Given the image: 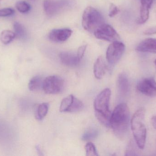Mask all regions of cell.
I'll use <instances>...</instances> for the list:
<instances>
[{"mask_svg":"<svg viewBox=\"0 0 156 156\" xmlns=\"http://www.w3.org/2000/svg\"><path fill=\"white\" fill-rule=\"evenodd\" d=\"M130 112L125 103L118 104L112 113L110 126L118 137H123L127 133L130 125Z\"/></svg>","mask_w":156,"mask_h":156,"instance_id":"obj_1","label":"cell"},{"mask_svg":"<svg viewBox=\"0 0 156 156\" xmlns=\"http://www.w3.org/2000/svg\"><path fill=\"white\" fill-rule=\"evenodd\" d=\"M111 96V90L108 88L105 89L96 96L94 103L96 118L106 126H110L112 112L109 108V103Z\"/></svg>","mask_w":156,"mask_h":156,"instance_id":"obj_2","label":"cell"},{"mask_svg":"<svg viewBox=\"0 0 156 156\" xmlns=\"http://www.w3.org/2000/svg\"><path fill=\"white\" fill-rule=\"evenodd\" d=\"M146 111L142 108L137 110L132 117L131 128L136 143L140 149L144 148L147 137V129L145 124Z\"/></svg>","mask_w":156,"mask_h":156,"instance_id":"obj_3","label":"cell"},{"mask_svg":"<svg viewBox=\"0 0 156 156\" xmlns=\"http://www.w3.org/2000/svg\"><path fill=\"white\" fill-rule=\"evenodd\" d=\"M105 20L102 15L97 9L88 6L83 11L82 16L83 27L90 33H94L104 24Z\"/></svg>","mask_w":156,"mask_h":156,"instance_id":"obj_4","label":"cell"},{"mask_svg":"<svg viewBox=\"0 0 156 156\" xmlns=\"http://www.w3.org/2000/svg\"><path fill=\"white\" fill-rule=\"evenodd\" d=\"M65 82L58 76H48L44 80L43 89L47 94H55L61 93L64 90Z\"/></svg>","mask_w":156,"mask_h":156,"instance_id":"obj_5","label":"cell"},{"mask_svg":"<svg viewBox=\"0 0 156 156\" xmlns=\"http://www.w3.org/2000/svg\"><path fill=\"white\" fill-rule=\"evenodd\" d=\"M125 50L124 44L119 41L112 42L107 48L106 58L108 63L114 65L117 63L122 56Z\"/></svg>","mask_w":156,"mask_h":156,"instance_id":"obj_6","label":"cell"},{"mask_svg":"<svg viewBox=\"0 0 156 156\" xmlns=\"http://www.w3.org/2000/svg\"><path fill=\"white\" fill-rule=\"evenodd\" d=\"M96 38L109 42L119 41L120 37L115 29L109 24H105L94 32Z\"/></svg>","mask_w":156,"mask_h":156,"instance_id":"obj_7","label":"cell"},{"mask_svg":"<svg viewBox=\"0 0 156 156\" xmlns=\"http://www.w3.org/2000/svg\"><path fill=\"white\" fill-rule=\"evenodd\" d=\"M137 89L144 95L148 97L156 96V81L154 78H145L139 81L137 83Z\"/></svg>","mask_w":156,"mask_h":156,"instance_id":"obj_8","label":"cell"},{"mask_svg":"<svg viewBox=\"0 0 156 156\" xmlns=\"http://www.w3.org/2000/svg\"><path fill=\"white\" fill-rule=\"evenodd\" d=\"M72 33V30L69 28L53 29L49 33L48 37L53 42L60 43L67 40Z\"/></svg>","mask_w":156,"mask_h":156,"instance_id":"obj_9","label":"cell"},{"mask_svg":"<svg viewBox=\"0 0 156 156\" xmlns=\"http://www.w3.org/2000/svg\"><path fill=\"white\" fill-rule=\"evenodd\" d=\"M59 56L62 63L68 67H76L81 61L77 53L73 52L64 51L59 54Z\"/></svg>","mask_w":156,"mask_h":156,"instance_id":"obj_10","label":"cell"},{"mask_svg":"<svg viewBox=\"0 0 156 156\" xmlns=\"http://www.w3.org/2000/svg\"><path fill=\"white\" fill-rule=\"evenodd\" d=\"M136 49L139 52L156 54V38L145 39L137 46Z\"/></svg>","mask_w":156,"mask_h":156,"instance_id":"obj_11","label":"cell"},{"mask_svg":"<svg viewBox=\"0 0 156 156\" xmlns=\"http://www.w3.org/2000/svg\"><path fill=\"white\" fill-rule=\"evenodd\" d=\"M117 87L119 93L122 96H126L129 93L130 90V82L125 73L119 74L117 78Z\"/></svg>","mask_w":156,"mask_h":156,"instance_id":"obj_12","label":"cell"},{"mask_svg":"<svg viewBox=\"0 0 156 156\" xmlns=\"http://www.w3.org/2000/svg\"><path fill=\"white\" fill-rule=\"evenodd\" d=\"M153 2V0H141L140 16L137 20V24H142L148 20L149 16V9Z\"/></svg>","mask_w":156,"mask_h":156,"instance_id":"obj_13","label":"cell"},{"mask_svg":"<svg viewBox=\"0 0 156 156\" xmlns=\"http://www.w3.org/2000/svg\"><path fill=\"white\" fill-rule=\"evenodd\" d=\"M107 66L104 59L100 56L96 60L94 66V73L96 78L101 79L105 74Z\"/></svg>","mask_w":156,"mask_h":156,"instance_id":"obj_14","label":"cell"},{"mask_svg":"<svg viewBox=\"0 0 156 156\" xmlns=\"http://www.w3.org/2000/svg\"><path fill=\"white\" fill-rule=\"evenodd\" d=\"M44 7L47 15L52 16L58 12L60 8V4L54 0H44Z\"/></svg>","mask_w":156,"mask_h":156,"instance_id":"obj_15","label":"cell"},{"mask_svg":"<svg viewBox=\"0 0 156 156\" xmlns=\"http://www.w3.org/2000/svg\"><path fill=\"white\" fill-rule=\"evenodd\" d=\"M14 29L16 37L21 40H24L27 37V32L25 27L20 23L15 22L14 24Z\"/></svg>","mask_w":156,"mask_h":156,"instance_id":"obj_16","label":"cell"},{"mask_svg":"<svg viewBox=\"0 0 156 156\" xmlns=\"http://www.w3.org/2000/svg\"><path fill=\"white\" fill-rule=\"evenodd\" d=\"M43 82L42 78L37 76L32 78L28 83V88L31 91L38 90L43 87Z\"/></svg>","mask_w":156,"mask_h":156,"instance_id":"obj_17","label":"cell"},{"mask_svg":"<svg viewBox=\"0 0 156 156\" xmlns=\"http://www.w3.org/2000/svg\"><path fill=\"white\" fill-rule=\"evenodd\" d=\"M49 105L48 103H44L39 104L35 112V117L37 120L41 121L43 120L47 114L48 111Z\"/></svg>","mask_w":156,"mask_h":156,"instance_id":"obj_18","label":"cell"},{"mask_svg":"<svg viewBox=\"0 0 156 156\" xmlns=\"http://www.w3.org/2000/svg\"><path fill=\"white\" fill-rule=\"evenodd\" d=\"M16 34L14 32L9 30H5L1 33L0 40L3 44L8 45L14 40Z\"/></svg>","mask_w":156,"mask_h":156,"instance_id":"obj_19","label":"cell"},{"mask_svg":"<svg viewBox=\"0 0 156 156\" xmlns=\"http://www.w3.org/2000/svg\"><path fill=\"white\" fill-rule=\"evenodd\" d=\"M74 96L73 95H69L63 99L60 104L59 111L61 112H68L69 109L71 106Z\"/></svg>","mask_w":156,"mask_h":156,"instance_id":"obj_20","label":"cell"},{"mask_svg":"<svg viewBox=\"0 0 156 156\" xmlns=\"http://www.w3.org/2000/svg\"><path fill=\"white\" fill-rule=\"evenodd\" d=\"M84 107L82 102L74 96V99L71 103V106L69 109L68 112H77L82 111Z\"/></svg>","mask_w":156,"mask_h":156,"instance_id":"obj_21","label":"cell"},{"mask_svg":"<svg viewBox=\"0 0 156 156\" xmlns=\"http://www.w3.org/2000/svg\"><path fill=\"white\" fill-rule=\"evenodd\" d=\"M16 7L20 13H25L30 11L31 6L30 5L25 1H18L16 3Z\"/></svg>","mask_w":156,"mask_h":156,"instance_id":"obj_22","label":"cell"},{"mask_svg":"<svg viewBox=\"0 0 156 156\" xmlns=\"http://www.w3.org/2000/svg\"><path fill=\"white\" fill-rule=\"evenodd\" d=\"M86 155L87 156H98L97 151L94 144L90 142L87 143L85 147Z\"/></svg>","mask_w":156,"mask_h":156,"instance_id":"obj_23","label":"cell"},{"mask_svg":"<svg viewBox=\"0 0 156 156\" xmlns=\"http://www.w3.org/2000/svg\"><path fill=\"white\" fill-rule=\"evenodd\" d=\"M98 132L96 130H91L84 133L82 136L83 141H90L97 137Z\"/></svg>","mask_w":156,"mask_h":156,"instance_id":"obj_24","label":"cell"},{"mask_svg":"<svg viewBox=\"0 0 156 156\" xmlns=\"http://www.w3.org/2000/svg\"><path fill=\"white\" fill-rule=\"evenodd\" d=\"M15 11L12 8H5L0 9V17L10 16L14 13Z\"/></svg>","mask_w":156,"mask_h":156,"instance_id":"obj_25","label":"cell"},{"mask_svg":"<svg viewBox=\"0 0 156 156\" xmlns=\"http://www.w3.org/2000/svg\"><path fill=\"white\" fill-rule=\"evenodd\" d=\"M120 12L119 8L113 4L110 5L109 8V16L110 17H112L115 16Z\"/></svg>","mask_w":156,"mask_h":156,"instance_id":"obj_26","label":"cell"},{"mask_svg":"<svg viewBox=\"0 0 156 156\" xmlns=\"http://www.w3.org/2000/svg\"><path fill=\"white\" fill-rule=\"evenodd\" d=\"M136 150L134 149L133 143L132 142L130 143L126 152V156L137 155L135 154Z\"/></svg>","mask_w":156,"mask_h":156,"instance_id":"obj_27","label":"cell"},{"mask_svg":"<svg viewBox=\"0 0 156 156\" xmlns=\"http://www.w3.org/2000/svg\"><path fill=\"white\" fill-rule=\"evenodd\" d=\"M86 48H87V45H83L81 46L78 49L77 52L76 53L78 57L80 58V60H81L82 59L84 56Z\"/></svg>","mask_w":156,"mask_h":156,"instance_id":"obj_28","label":"cell"},{"mask_svg":"<svg viewBox=\"0 0 156 156\" xmlns=\"http://www.w3.org/2000/svg\"><path fill=\"white\" fill-rule=\"evenodd\" d=\"M144 34L147 35L156 34V26L150 27L144 32Z\"/></svg>","mask_w":156,"mask_h":156,"instance_id":"obj_29","label":"cell"},{"mask_svg":"<svg viewBox=\"0 0 156 156\" xmlns=\"http://www.w3.org/2000/svg\"><path fill=\"white\" fill-rule=\"evenodd\" d=\"M151 124L153 127L156 130V115L153 116L151 119Z\"/></svg>","mask_w":156,"mask_h":156,"instance_id":"obj_30","label":"cell"},{"mask_svg":"<svg viewBox=\"0 0 156 156\" xmlns=\"http://www.w3.org/2000/svg\"><path fill=\"white\" fill-rule=\"evenodd\" d=\"M155 64L156 66V59L155 60Z\"/></svg>","mask_w":156,"mask_h":156,"instance_id":"obj_31","label":"cell"}]
</instances>
